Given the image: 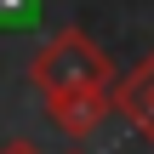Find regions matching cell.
Segmentation results:
<instances>
[{"label":"cell","instance_id":"cell-1","mask_svg":"<svg viewBox=\"0 0 154 154\" xmlns=\"http://www.w3.org/2000/svg\"><path fill=\"white\" fill-rule=\"evenodd\" d=\"M29 80L40 97H57V91H80V86H114V63L86 29H57L34 51Z\"/></svg>","mask_w":154,"mask_h":154},{"label":"cell","instance_id":"cell-2","mask_svg":"<svg viewBox=\"0 0 154 154\" xmlns=\"http://www.w3.org/2000/svg\"><path fill=\"white\" fill-rule=\"evenodd\" d=\"M109 114H114L109 86H80V91H57V97H46V120H51V131H63L69 143H86L91 131H103Z\"/></svg>","mask_w":154,"mask_h":154},{"label":"cell","instance_id":"cell-3","mask_svg":"<svg viewBox=\"0 0 154 154\" xmlns=\"http://www.w3.org/2000/svg\"><path fill=\"white\" fill-rule=\"evenodd\" d=\"M109 97H114V114H120L143 143H154V51L143 63H131L126 74H114Z\"/></svg>","mask_w":154,"mask_h":154},{"label":"cell","instance_id":"cell-4","mask_svg":"<svg viewBox=\"0 0 154 154\" xmlns=\"http://www.w3.org/2000/svg\"><path fill=\"white\" fill-rule=\"evenodd\" d=\"M0 154H40V149H34L29 137H11V143H0Z\"/></svg>","mask_w":154,"mask_h":154},{"label":"cell","instance_id":"cell-5","mask_svg":"<svg viewBox=\"0 0 154 154\" xmlns=\"http://www.w3.org/2000/svg\"><path fill=\"white\" fill-rule=\"evenodd\" d=\"M69 154H80V149H69Z\"/></svg>","mask_w":154,"mask_h":154}]
</instances>
